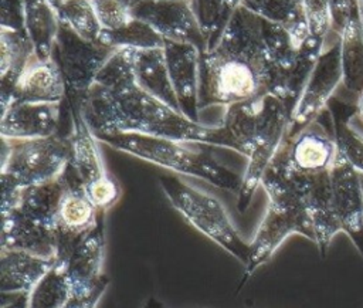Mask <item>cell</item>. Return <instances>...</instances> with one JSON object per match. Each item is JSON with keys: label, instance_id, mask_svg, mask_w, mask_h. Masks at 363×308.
Listing matches in <instances>:
<instances>
[{"label": "cell", "instance_id": "obj_33", "mask_svg": "<svg viewBox=\"0 0 363 308\" xmlns=\"http://www.w3.org/2000/svg\"><path fill=\"white\" fill-rule=\"evenodd\" d=\"M102 31H115L133 20L129 0H91Z\"/></svg>", "mask_w": 363, "mask_h": 308}, {"label": "cell", "instance_id": "obj_29", "mask_svg": "<svg viewBox=\"0 0 363 308\" xmlns=\"http://www.w3.org/2000/svg\"><path fill=\"white\" fill-rule=\"evenodd\" d=\"M72 287L61 263L54 265L28 291V308H64L71 299Z\"/></svg>", "mask_w": 363, "mask_h": 308}, {"label": "cell", "instance_id": "obj_1", "mask_svg": "<svg viewBox=\"0 0 363 308\" xmlns=\"http://www.w3.org/2000/svg\"><path fill=\"white\" fill-rule=\"evenodd\" d=\"M79 106L94 133L135 132L234 150V143L221 123L196 122L138 84L116 91L92 85Z\"/></svg>", "mask_w": 363, "mask_h": 308}, {"label": "cell", "instance_id": "obj_35", "mask_svg": "<svg viewBox=\"0 0 363 308\" xmlns=\"http://www.w3.org/2000/svg\"><path fill=\"white\" fill-rule=\"evenodd\" d=\"M329 1V17H330V33L336 37L342 34L352 17L357 13L356 0H328Z\"/></svg>", "mask_w": 363, "mask_h": 308}, {"label": "cell", "instance_id": "obj_42", "mask_svg": "<svg viewBox=\"0 0 363 308\" xmlns=\"http://www.w3.org/2000/svg\"><path fill=\"white\" fill-rule=\"evenodd\" d=\"M357 3V11H359V17L363 18V0H356Z\"/></svg>", "mask_w": 363, "mask_h": 308}, {"label": "cell", "instance_id": "obj_34", "mask_svg": "<svg viewBox=\"0 0 363 308\" xmlns=\"http://www.w3.org/2000/svg\"><path fill=\"white\" fill-rule=\"evenodd\" d=\"M303 16L311 37L329 40L332 33L328 0H303Z\"/></svg>", "mask_w": 363, "mask_h": 308}, {"label": "cell", "instance_id": "obj_23", "mask_svg": "<svg viewBox=\"0 0 363 308\" xmlns=\"http://www.w3.org/2000/svg\"><path fill=\"white\" fill-rule=\"evenodd\" d=\"M133 71L136 84L142 89L180 111L169 78L163 47L133 50Z\"/></svg>", "mask_w": 363, "mask_h": 308}, {"label": "cell", "instance_id": "obj_11", "mask_svg": "<svg viewBox=\"0 0 363 308\" xmlns=\"http://www.w3.org/2000/svg\"><path fill=\"white\" fill-rule=\"evenodd\" d=\"M133 18L156 30L163 40L191 43L206 51V38L189 0H139L130 4Z\"/></svg>", "mask_w": 363, "mask_h": 308}, {"label": "cell", "instance_id": "obj_20", "mask_svg": "<svg viewBox=\"0 0 363 308\" xmlns=\"http://www.w3.org/2000/svg\"><path fill=\"white\" fill-rule=\"evenodd\" d=\"M55 260L57 258H48L23 250L0 248L1 294L28 292L54 265Z\"/></svg>", "mask_w": 363, "mask_h": 308}, {"label": "cell", "instance_id": "obj_40", "mask_svg": "<svg viewBox=\"0 0 363 308\" xmlns=\"http://www.w3.org/2000/svg\"><path fill=\"white\" fill-rule=\"evenodd\" d=\"M356 116L359 118V121L363 123V91L356 97Z\"/></svg>", "mask_w": 363, "mask_h": 308}, {"label": "cell", "instance_id": "obj_38", "mask_svg": "<svg viewBox=\"0 0 363 308\" xmlns=\"http://www.w3.org/2000/svg\"><path fill=\"white\" fill-rule=\"evenodd\" d=\"M109 285V278L105 275V278L99 282V285L86 297H74L64 308H96L98 302L104 297L106 288Z\"/></svg>", "mask_w": 363, "mask_h": 308}, {"label": "cell", "instance_id": "obj_37", "mask_svg": "<svg viewBox=\"0 0 363 308\" xmlns=\"http://www.w3.org/2000/svg\"><path fill=\"white\" fill-rule=\"evenodd\" d=\"M1 28L23 31V0H1Z\"/></svg>", "mask_w": 363, "mask_h": 308}, {"label": "cell", "instance_id": "obj_30", "mask_svg": "<svg viewBox=\"0 0 363 308\" xmlns=\"http://www.w3.org/2000/svg\"><path fill=\"white\" fill-rule=\"evenodd\" d=\"M61 24L86 41H101L102 27L91 0H61L54 6Z\"/></svg>", "mask_w": 363, "mask_h": 308}, {"label": "cell", "instance_id": "obj_21", "mask_svg": "<svg viewBox=\"0 0 363 308\" xmlns=\"http://www.w3.org/2000/svg\"><path fill=\"white\" fill-rule=\"evenodd\" d=\"M101 210H98L88 199L81 187H68L55 221L57 236V257H60L69 244L89 227H92L98 219Z\"/></svg>", "mask_w": 363, "mask_h": 308}, {"label": "cell", "instance_id": "obj_41", "mask_svg": "<svg viewBox=\"0 0 363 308\" xmlns=\"http://www.w3.org/2000/svg\"><path fill=\"white\" fill-rule=\"evenodd\" d=\"M143 308H164V305H163V302L159 301L157 298L150 297V298H147V299L145 301Z\"/></svg>", "mask_w": 363, "mask_h": 308}, {"label": "cell", "instance_id": "obj_17", "mask_svg": "<svg viewBox=\"0 0 363 308\" xmlns=\"http://www.w3.org/2000/svg\"><path fill=\"white\" fill-rule=\"evenodd\" d=\"M65 97L67 84L55 60L52 57L41 60L34 55L21 72L7 105L16 101L61 104Z\"/></svg>", "mask_w": 363, "mask_h": 308}, {"label": "cell", "instance_id": "obj_24", "mask_svg": "<svg viewBox=\"0 0 363 308\" xmlns=\"http://www.w3.org/2000/svg\"><path fill=\"white\" fill-rule=\"evenodd\" d=\"M0 79H1V108L7 105L13 89L33 60L34 50L24 30L1 28L0 33Z\"/></svg>", "mask_w": 363, "mask_h": 308}, {"label": "cell", "instance_id": "obj_36", "mask_svg": "<svg viewBox=\"0 0 363 308\" xmlns=\"http://www.w3.org/2000/svg\"><path fill=\"white\" fill-rule=\"evenodd\" d=\"M24 187L10 175L1 173V214H7L17 209Z\"/></svg>", "mask_w": 363, "mask_h": 308}, {"label": "cell", "instance_id": "obj_3", "mask_svg": "<svg viewBox=\"0 0 363 308\" xmlns=\"http://www.w3.org/2000/svg\"><path fill=\"white\" fill-rule=\"evenodd\" d=\"M157 183L169 203L190 226L208 237L241 264H247L250 243L241 237L218 197L174 175H160Z\"/></svg>", "mask_w": 363, "mask_h": 308}, {"label": "cell", "instance_id": "obj_9", "mask_svg": "<svg viewBox=\"0 0 363 308\" xmlns=\"http://www.w3.org/2000/svg\"><path fill=\"white\" fill-rule=\"evenodd\" d=\"M330 37L319 54L294 106L286 138L315 121L328 108L343 82L340 43L336 35L332 40Z\"/></svg>", "mask_w": 363, "mask_h": 308}, {"label": "cell", "instance_id": "obj_27", "mask_svg": "<svg viewBox=\"0 0 363 308\" xmlns=\"http://www.w3.org/2000/svg\"><path fill=\"white\" fill-rule=\"evenodd\" d=\"M340 43V62L343 88L357 97L363 91V28L359 11L337 37Z\"/></svg>", "mask_w": 363, "mask_h": 308}, {"label": "cell", "instance_id": "obj_32", "mask_svg": "<svg viewBox=\"0 0 363 308\" xmlns=\"http://www.w3.org/2000/svg\"><path fill=\"white\" fill-rule=\"evenodd\" d=\"M136 84L133 50L116 48L99 70L94 85L104 91H116Z\"/></svg>", "mask_w": 363, "mask_h": 308}, {"label": "cell", "instance_id": "obj_16", "mask_svg": "<svg viewBox=\"0 0 363 308\" xmlns=\"http://www.w3.org/2000/svg\"><path fill=\"white\" fill-rule=\"evenodd\" d=\"M60 115L61 104L11 102L1 109V138L23 141L57 135Z\"/></svg>", "mask_w": 363, "mask_h": 308}, {"label": "cell", "instance_id": "obj_26", "mask_svg": "<svg viewBox=\"0 0 363 308\" xmlns=\"http://www.w3.org/2000/svg\"><path fill=\"white\" fill-rule=\"evenodd\" d=\"M67 189L68 186L62 176L24 187L17 209L35 221L54 227Z\"/></svg>", "mask_w": 363, "mask_h": 308}, {"label": "cell", "instance_id": "obj_5", "mask_svg": "<svg viewBox=\"0 0 363 308\" xmlns=\"http://www.w3.org/2000/svg\"><path fill=\"white\" fill-rule=\"evenodd\" d=\"M291 114V106L278 95L271 92L259 95L258 126L251 148L245 156L247 163L237 193V206L241 211L250 204L254 192L261 183L262 175L284 145L288 135Z\"/></svg>", "mask_w": 363, "mask_h": 308}, {"label": "cell", "instance_id": "obj_28", "mask_svg": "<svg viewBox=\"0 0 363 308\" xmlns=\"http://www.w3.org/2000/svg\"><path fill=\"white\" fill-rule=\"evenodd\" d=\"M241 6L271 23L285 27L299 45L308 37L303 0H241Z\"/></svg>", "mask_w": 363, "mask_h": 308}, {"label": "cell", "instance_id": "obj_19", "mask_svg": "<svg viewBox=\"0 0 363 308\" xmlns=\"http://www.w3.org/2000/svg\"><path fill=\"white\" fill-rule=\"evenodd\" d=\"M305 203L315 233V244L320 255L325 257L335 236L342 233L333 204L329 172L309 176Z\"/></svg>", "mask_w": 363, "mask_h": 308}, {"label": "cell", "instance_id": "obj_12", "mask_svg": "<svg viewBox=\"0 0 363 308\" xmlns=\"http://www.w3.org/2000/svg\"><path fill=\"white\" fill-rule=\"evenodd\" d=\"M281 152L291 169L308 176L329 172L337 158L333 131H329L319 116L286 138Z\"/></svg>", "mask_w": 363, "mask_h": 308}, {"label": "cell", "instance_id": "obj_18", "mask_svg": "<svg viewBox=\"0 0 363 308\" xmlns=\"http://www.w3.org/2000/svg\"><path fill=\"white\" fill-rule=\"evenodd\" d=\"M0 248H16L37 255L55 258V229L28 217L18 209L1 214Z\"/></svg>", "mask_w": 363, "mask_h": 308}, {"label": "cell", "instance_id": "obj_10", "mask_svg": "<svg viewBox=\"0 0 363 308\" xmlns=\"http://www.w3.org/2000/svg\"><path fill=\"white\" fill-rule=\"evenodd\" d=\"M105 213L106 211L101 210L95 224L81 233L69 247L57 257V261L65 268L74 297L89 295L105 278L102 273L106 244Z\"/></svg>", "mask_w": 363, "mask_h": 308}, {"label": "cell", "instance_id": "obj_8", "mask_svg": "<svg viewBox=\"0 0 363 308\" xmlns=\"http://www.w3.org/2000/svg\"><path fill=\"white\" fill-rule=\"evenodd\" d=\"M294 234L315 243V233L306 204L268 202L264 217L250 241V257L244 265V277L240 285H242L258 267L267 263L282 243Z\"/></svg>", "mask_w": 363, "mask_h": 308}, {"label": "cell", "instance_id": "obj_7", "mask_svg": "<svg viewBox=\"0 0 363 308\" xmlns=\"http://www.w3.org/2000/svg\"><path fill=\"white\" fill-rule=\"evenodd\" d=\"M115 50L102 41H86L60 24L52 58L62 72L71 102H84L99 70Z\"/></svg>", "mask_w": 363, "mask_h": 308}, {"label": "cell", "instance_id": "obj_31", "mask_svg": "<svg viewBox=\"0 0 363 308\" xmlns=\"http://www.w3.org/2000/svg\"><path fill=\"white\" fill-rule=\"evenodd\" d=\"M101 41L112 48L147 50L163 47V37L142 20L133 18L130 23L115 31H102Z\"/></svg>", "mask_w": 363, "mask_h": 308}, {"label": "cell", "instance_id": "obj_39", "mask_svg": "<svg viewBox=\"0 0 363 308\" xmlns=\"http://www.w3.org/2000/svg\"><path fill=\"white\" fill-rule=\"evenodd\" d=\"M1 308H28V292L11 294L9 301L1 299Z\"/></svg>", "mask_w": 363, "mask_h": 308}, {"label": "cell", "instance_id": "obj_15", "mask_svg": "<svg viewBox=\"0 0 363 308\" xmlns=\"http://www.w3.org/2000/svg\"><path fill=\"white\" fill-rule=\"evenodd\" d=\"M71 128L68 132L69 142V160L68 169L75 176L84 190L111 177L108 173L99 141L86 122L84 112L78 104L69 102Z\"/></svg>", "mask_w": 363, "mask_h": 308}, {"label": "cell", "instance_id": "obj_44", "mask_svg": "<svg viewBox=\"0 0 363 308\" xmlns=\"http://www.w3.org/2000/svg\"><path fill=\"white\" fill-rule=\"evenodd\" d=\"M362 183H363V175H362Z\"/></svg>", "mask_w": 363, "mask_h": 308}, {"label": "cell", "instance_id": "obj_2", "mask_svg": "<svg viewBox=\"0 0 363 308\" xmlns=\"http://www.w3.org/2000/svg\"><path fill=\"white\" fill-rule=\"evenodd\" d=\"M95 136L101 143L172 172L206 180L223 190L234 193L240 190L242 176L221 165L207 152L191 148L194 143L135 132L95 133Z\"/></svg>", "mask_w": 363, "mask_h": 308}, {"label": "cell", "instance_id": "obj_25", "mask_svg": "<svg viewBox=\"0 0 363 308\" xmlns=\"http://www.w3.org/2000/svg\"><path fill=\"white\" fill-rule=\"evenodd\" d=\"M332 131L337 146V153L360 175H363V132L352 123L356 106H350L332 98L328 105Z\"/></svg>", "mask_w": 363, "mask_h": 308}, {"label": "cell", "instance_id": "obj_13", "mask_svg": "<svg viewBox=\"0 0 363 308\" xmlns=\"http://www.w3.org/2000/svg\"><path fill=\"white\" fill-rule=\"evenodd\" d=\"M335 210L345 233L363 257V183L362 175L354 170L339 153L329 170Z\"/></svg>", "mask_w": 363, "mask_h": 308}, {"label": "cell", "instance_id": "obj_43", "mask_svg": "<svg viewBox=\"0 0 363 308\" xmlns=\"http://www.w3.org/2000/svg\"><path fill=\"white\" fill-rule=\"evenodd\" d=\"M135 1H139V0H129V3L132 4V3H135Z\"/></svg>", "mask_w": 363, "mask_h": 308}, {"label": "cell", "instance_id": "obj_22", "mask_svg": "<svg viewBox=\"0 0 363 308\" xmlns=\"http://www.w3.org/2000/svg\"><path fill=\"white\" fill-rule=\"evenodd\" d=\"M60 24L58 13L51 1L23 0V30L35 57L41 60L52 57Z\"/></svg>", "mask_w": 363, "mask_h": 308}, {"label": "cell", "instance_id": "obj_6", "mask_svg": "<svg viewBox=\"0 0 363 308\" xmlns=\"http://www.w3.org/2000/svg\"><path fill=\"white\" fill-rule=\"evenodd\" d=\"M1 173L10 175L23 187L60 177L69 160L67 136L10 141L1 138Z\"/></svg>", "mask_w": 363, "mask_h": 308}, {"label": "cell", "instance_id": "obj_14", "mask_svg": "<svg viewBox=\"0 0 363 308\" xmlns=\"http://www.w3.org/2000/svg\"><path fill=\"white\" fill-rule=\"evenodd\" d=\"M163 53L180 111L187 118L201 122L199 108L201 50L191 43L164 40Z\"/></svg>", "mask_w": 363, "mask_h": 308}, {"label": "cell", "instance_id": "obj_4", "mask_svg": "<svg viewBox=\"0 0 363 308\" xmlns=\"http://www.w3.org/2000/svg\"><path fill=\"white\" fill-rule=\"evenodd\" d=\"M268 65L218 53H201L199 108H228L267 92Z\"/></svg>", "mask_w": 363, "mask_h": 308}]
</instances>
